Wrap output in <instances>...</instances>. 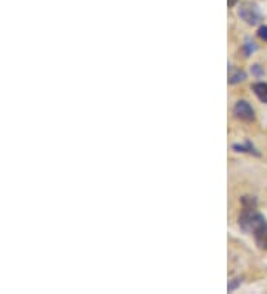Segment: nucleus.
Listing matches in <instances>:
<instances>
[{
  "label": "nucleus",
  "mask_w": 267,
  "mask_h": 294,
  "mask_svg": "<svg viewBox=\"0 0 267 294\" xmlns=\"http://www.w3.org/2000/svg\"><path fill=\"white\" fill-rule=\"evenodd\" d=\"M266 219L261 213L257 211V208H243L239 216V226L243 232L254 233L263 225H266Z\"/></svg>",
  "instance_id": "obj_1"
},
{
  "label": "nucleus",
  "mask_w": 267,
  "mask_h": 294,
  "mask_svg": "<svg viewBox=\"0 0 267 294\" xmlns=\"http://www.w3.org/2000/svg\"><path fill=\"white\" fill-rule=\"evenodd\" d=\"M239 17L249 26H255L261 21L260 9L252 2H243L239 8Z\"/></svg>",
  "instance_id": "obj_2"
},
{
  "label": "nucleus",
  "mask_w": 267,
  "mask_h": 294,
  "mask_svg": "<svg viewBox=\"0 0 267 294\" xmlns=\"http://www.w3.org/2000/svg\"><path fill=\"white\" fill-rule=\"evenodd\" d=\"M233 115L243 122H252L255 119V112H254L252 106L245 100H240L234 104Z\"/></svg>",
  "instance_id": "obj_3"
},
{
  "label": "nucleus",
  "mask_w": 267,
  "mask_h": 294,
  "mask_svg": "<svg viewBox=\"0 0 267 294\" xmlns=\"http://www.w3.org/2000/svg\"><path fill=\"white\" fill-rule=\"evenodd\" d=\"M233 150L239 152V153H248V155L260 156V152L255 149V146H254L249 140H246V141L242 143V144H233Z\"/></svg>",
  "instance_id": "obj_4"
},
{
  "label": "nucleus",
  "mask_w": 267,
  "mask_h": 294,
  "mask_svg": "<svg viewBox=\"0 0 267 294\" xmlns=\"http://www.w3.org/2000/svg\"><path fill=\"white\" fill-rule=\"evenodd\" d=\"M254 238H255V244L258 245V248L267 251V223L263 225L257 232H254Z\"/></svg>",
  "instance_id": "obj_5"
},
{
  "label": "nucleus",
  "mask_w": 267,
  "mask_h": 294,
  "mask_svg": "<svg viewBox=\"0 0 267 294\" xmlns=\"http://www.w3.org/2000/svg\"><path fill=\"white\" fill-rule=\"evenodd\" d=\"M246 79V73L242 68H236V67H229V83L236 85L239 82H243Z\"/></svg>",
  "instance_id": "obj_6"
},
{
  "label": "nucleus",
  "mask_w": 267,
  "mask_h": 294,
  "mask_svg": "<svg viewBox=\"0 0 267 294\" xmlns=\"http://www.w3.org/2000/svg\"><path fill=\"white\" fill-rule=\"evenodd\" d=\"M252 91L254 94L257 95V98L261 101V103H267V83L266 82H255L252 86Z\"/></svg>",
  "instance_id": "obj_7"
},
{
  "label": "nucleus",
  "mask_w": 267,
  "mask_h": 294,
  "mask_svg": "<svg viewBox=\"0 0 267 294\" xmlns=\"http://www.w3.org/2000/svg\"><path fill=\"white\" fill-rule=\"evenodd\" d=\"M257 51V45L252 39H245V43L242 45V54L243 57H249Z\"/></svg>",
  "instance_id": "obj_8"
},
{
  "label": "nucleus",
  "mask_w": 267,
  "mask_h": 294,
  "mask_svg": "<svg viewBox=\"0 0 267 294\" xmlns=\"http://www.w3.org/2000/svg\"><path fill=\"white\" fill-rule=\"evenodd\" d=\"M243 208H257V199L254 196H243L240 198Z\"/></svg>",
  "instance_id": "obj_9"
},
{
  "label": "nucleus",
  "mask_w": 267,
  "mask_h": 294,
  "mask_svg": "<svg viewBox=\"0 0 267 294\" xmlns=\"http://www.w3.org/2000/svg\"><path fill=\"white\" fill-rule=\"evenodd\" d=\"M251 73H252L255 77H261V76H264V68L260 64H254L251 67Z\"/></svg>",
  "instance_id": "obj_10"
},
{
  "label": "nucleus",
  "mask_w": 267,
  "mask_h": 294,
  "mask_svg": "<svg viewBox=\"0 0 267 294\" xmlns=\"http://www.w3.org/2000/svg\"><path fill=\"white\" fill-rule=\"evenodd\" d=\"M240 284H242V278H234V279H232V281L229 282L227 290H229V291H234Z\"/></svg>",
  "instance_id": "obj_11"
},
{
  "label": "nucleus",
  "mask_w": 267,
  "mask_h": 294,
  "mask_svg": "<svg viewBox=\"0 0 267 294\" xmlns=\"http://www.w3.org/2000/svg\"><path fill=\"white\" fill-rule=\"evenodd\" d=\"M258 37H260L261 40L267 42V26H263V27L258 29Z\"/></svg>",
  "instance_id": "obj_12"
},
{
  "label": "nucleus",
  "mask_w": 267,
  "mask_h": 294,
  "mask_svg": "<svg viewBox=\"0 0 267 294\" xmlns=\"http://www.w3.org/2000/svg\"><path fill=\"white\" fill-rule=\"evenodd\" d=\"M236 2H237V0H227V3H229V8H233L234 5H236Z\"/></svg>",
  "instance_id": "obj_13"
}]
</instances>
